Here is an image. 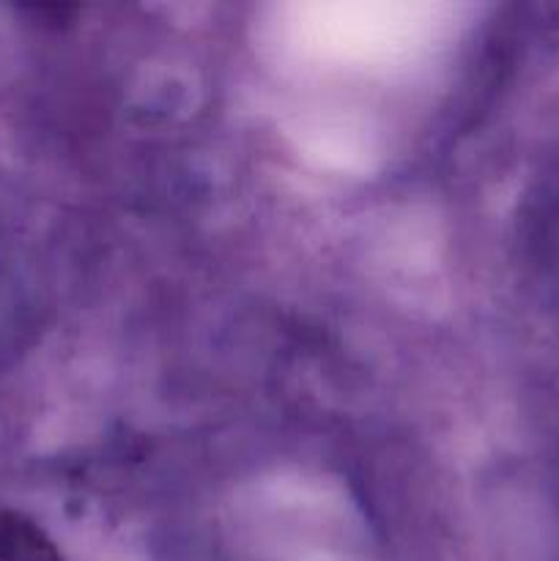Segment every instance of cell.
Listing matches in <instances>:
<instances>
[{
  "label": "cell",
  "mask_w": 559,
  "mask_h": 561,
  "mask_svg": "<svg viewBox=\"0 0 559 561\" xmlns=\"http://www.w3.org/2000/svg\"><path fill=\"white\" fill-rule=\"evenodd\" d=\"M0 561H64L55 542L25 515L0 507Z\"/></svg>",
  "instance_id": "cell-1"
}]
</instances>
